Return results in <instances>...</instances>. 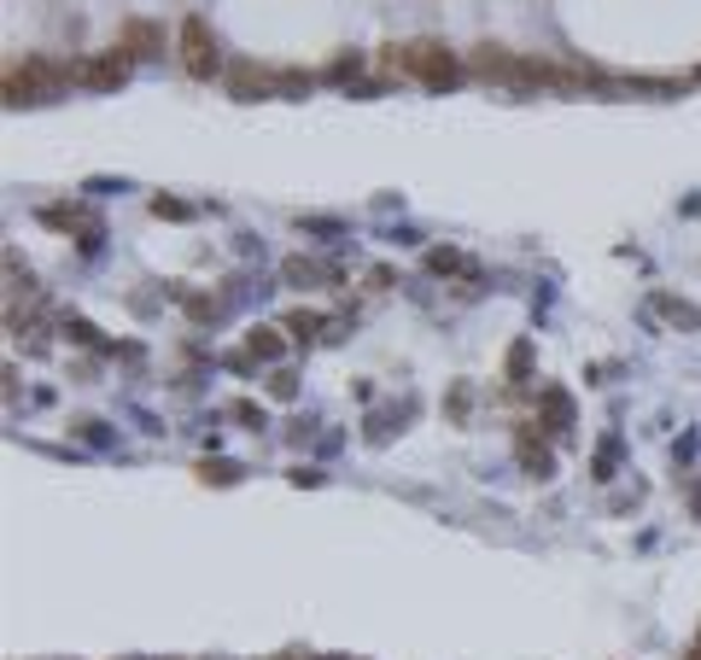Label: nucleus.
<instances>
[{"instance_id":"6","label":"nucleus","mask_w":701,"mask_h":660,"mask_svg":"<svg viewBox=\"0 0 701 660\" xmlns=\"http://www.w3.org/2000/svg\"><path fill=\"white\" fill-rule=\"evenodd\" d=\"M252 350H258V357H275V350H281V339L270 334V327H258V334H252Z\"/></svg>"},{"instance_id":"7","label":"nucleus","mask_w":701,"mask_h":660,"mask_svg":"<svg viewBox=\"0 0 701 660\" xmlns=\"http://www.w3.org/2000/svg\"><path fill=\"white\" fill-rule=\"evenodd\" d=\"M252 88L263 94V76H252V71H245V65H240V71H234V94L245 99V94H252Z\"/></svg>"},{"instance_id":"5","label":"nucleus","mask_w":701,"mask_h":660,"mask_svg":"<svg viewBox=\"0 0 701 660\" xmlns=\"http://www.w3.org/2000/svg\"><path fill=\"white\" fill-rule=\"evenodd\" d=\"M655 311H661L667 322H678V327H701V311L684 304V298H655Z\"/></svg>"},{"instance_id":"1","label":"nucleus","mask_w":701,"mask_h":660,"mask_svg":"<svg viewBox=\"0 0 701 660\" xmlns=\"http://www.w3.org/2000/svg\"><path fill=\"white\" fill-rule=\"evenodd\" d=\"M181 65H188L199 82L205 76H217V65H222V53H217V35H211V24L193 12V18H181Z\"/></svg>"},{"instance_id":"2","label":"nucleus","mask_w":701,"mask_h":660,"mask_svg":"<svg viewBox=\"0 0 701 660\" xmlns=\"http://www.w3.org/2000/svg\"><path fill=\"white\" fill-rule=\"evenodd\" d=\"M404 65L416 71L427 88H450V82H457V59H450V48H439V41H416V48H404Z\"/></svg>"},{"instance_id":"3","label":"nucleus","mask_w":701,"mask_h":660,"mask_svg":"<svg viewBox=\"0 0 701 660\" xmlns=\"http://www.w3.org/2000/svg\"><path fill=\"white\" fill-rule=\"evenodd\" d=\"M76 76L88 82V88H123V82H129V53H123V48L117 53H94Z\"/></svg>"},{"instance_id":"4","label":"nucleus","mask_w":701,"mask_h":660,"mask_svg":"<svg viewBox=\"0 0 701 660\" xmlns=\"http://www.w3.org/2000/svg\"><path fill=\"white\" fill-rule=\"evenodd\" d=\"M123 53L129 59H158L164 53V30L147 24V18H129V24H123Z\"/></svg>"}]
</instances>
